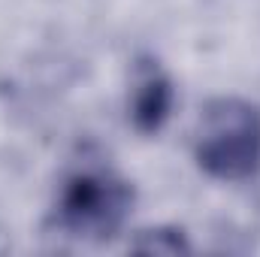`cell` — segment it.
<instances>
[{
  "instance_id": "1",
  "label": "cell",
  "mask_w": 260,
  "mask_h": 257,
  "mask_svg": "<svg viewBox=\"0 0 260 257\" xmlns=\"http://www.w3.org/2000/svg\"><path fill=\"white\" fill-rule=\"evenodd\" d=\"M200 170L218 182H248L260 173V109L242 97L206 103L194 133Z\"/></svg>"
},
{
  "instance_id": "2",
  "label": "cell",
  "mask_w": 260,
  "mask_h": 257,
  "mask_svg": "<svg viewBox=\"0 0 260 257\" xmlns=\"http://www.w3.org/2000/svg\"><path fill=\"white\" fill-rule=\"evenodd\" d=\"M133 191L100 157H82L58 191L55 227L76 239H109L124 224Z\"/></svg>"
},
{
  "instance_id": "3",
  "label": "cell",
  "mask_w": 260,
  "mask_h": 257,
  "mask_svg": "<svg viewBox=\"0 0 260 257\" xmlns=\"http://www.w3.org/2000/svg\"><path fill=\"white\" fill-rule=\"evenodd\" d=\"M170 109H173V85L167 73L151 61H142V67L136 70L133 97H130V118L136 130L157 133L170 118Z\"/></svg>"
}]
</instances>
